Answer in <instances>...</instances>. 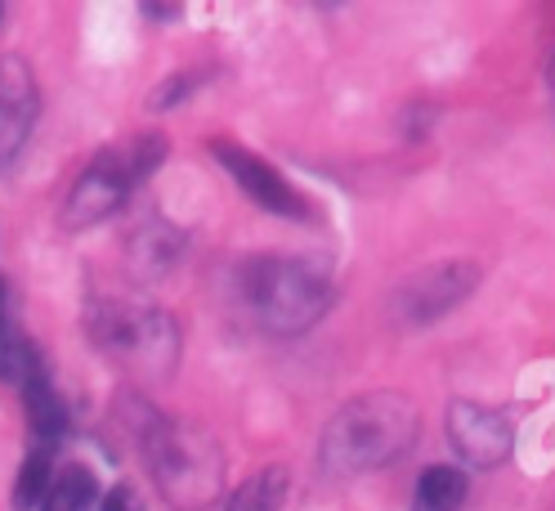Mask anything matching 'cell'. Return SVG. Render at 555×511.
<instances>
[{"mask_svg":"<svg viewBox=\"0 0 555 511\" xmlns=\"http://www.w3.org/2000/svg\"><path fill=\"white\" fill-rule=\"evenodd\" d=\"M416 435V408L390 391L359 395L327 422L323 462L332 475H363L399 458Z\"/></svg>","mask_w":555,"mask_h":511,"instance_id":"1","label":"cell"},{"mask_svg":"<svg viewBox=\"0 0 555 511\" xmlns=\"http://www.w3.org/2000/svg\"><path fill=\"white\" fill-rule=\"evenodd\" d=\"M139 435H144V453L153 462L157 489L176 511H206L224 498V453L206 431L149 418V426Z\"/></svg>","mask_w":555,"mask_h":511,"instance_id":"2","label":"cell"},{"mask_svg":"<svg viewBox=\"0 0 555 511\" xmlns=\"http://www.w3.org/2000/svg\"><path fill=\"white\" fill-rule=\"evenodd\" d=\"M242 292H247L256 319L269 332H305L314 328L327 305H332V283L314 274L300 260L283 256H260L242 269Z\"/></svg>","mask_w":555,"mask_h":511,"instance_id":"3","label":"cell"},{"mask_svg":"<svg viewBox=\"0 0 555 511\" xmlns=\"http://www.w3.org/2000/svg\"><path fill=\"white\" fill-rule=\"evenodd\" d=\"M134 189V176H130V166L121 153H99L81 176L77 184L67 189V202H63V225L67 229H90L99 220H108L126 193Z\"/></svg>","mask_w":555,"mask_h":511,"instance_id":"4","label":"cell"},{"mask_svg":"<svg viewBox=\"0 0 555 511\" xmlns=\"http://www.w3.org/2000/svg\"><path fill=\"white\" fill-rule=\"evenodd\" d=\"M211 153H216V162L229 170V176L242 184V193L256 197L264 212L309 220V202L283 180V170H278L273 162H264V157H256V153H247V149H237L233 140H216Z\"/></svg>","mask_w":555,"mask_h":511,"instance_id":"5","label":"cell"},{"mask_svg":"<svg viewBox=\"0 0 555 511\" xmlns=\"http://www.w3.org/2000/svg\"><path fill=\"white\" fill-rule=\"evenodd\" d=\"M41 113V90L23 54H0V162H10Z\"/></svg>","mask_w":555,"mask_h":511,"instance_id":"6","label":"cell"},{"mask_svg":"<svg viewBox=\"0 0 555 511\" xmlns=\"http://www.w3.org/2000/svg\"><path fill=\"white\" fill-rule=\"evenodd\" d=\"M448 431H453V445L462 449V458L475 467H498L511 453V422L498 408L457 399L448 408Z\"/></svg>","mask_w":555,"mask_h":511,"instance_id":"7","label":"cell"},{"mask_svg":"<svg viewBox=\"0 0 555 511\" xmlns=\"http://www.w3.org/2000/svg\"><path fill=\"white\" fill-rule=\"evenodd\" d=\"M475 269L462 265V260H448V265H435V269H422L416 279H408L399 288V315L412 319V323H426L435 315H443L448 305H457L470 288H475Z\"/></svg>","mask_w":555,"mask_h":511,"instance_id":"8","label":"cell"},{"mask_svg":"<svg viewBox=\"0 0 555 511\" xmlns=\"http://www.w3.org/2000/svg\"><path fill=\"white\" fill-rule=\"evenodd\" d=\"M46 355L37 350V341H31L14 319L0 323V382H10L18 391L46 382Z\"/></svg>","mask_w":555,"mask_h":511,"instance_id":"9","label":"cell"},{"mask_svg":"<svg viewBox=\"0 0 555 511\" xmlns=\"http://www.w3.org/2000/svg\"><path fill=\"white\" fill-rule=\"evenodd\" d=\"M23 408H27V426H31V435L46 439V445H54V439L67 435V404H63V395L50 386V378L23 391Z\"/></svg>","mask_w":555,"mask_h":511,"instance_id":"10","label":"cell"},{"mask_svg":"<svg viewBox=\"0 0 555 511\" xmlns=\"http://www.w3.org/2000/svg\"><path fill=\"white\" fill-rule=\"evenodd\" d=\"M94 498H99L94 471L81 467V462H67V467L54 471V481H50V489H46L41 511H86Z\"/></svg>","mask_w":555,"mask_h":511,"instance_id":"11","label":"cell"},{"mask_svg":"<svg viewBox=\"0 0 555 511\" xmlns=\"http://www.w3.org/2000/svg\"><path fill=\"white\" fill-rule=\"evenodd\" d=\"M466 502V471L457 467H430L412 494V511H457Z\"/></svg>","mask_w":555,"mask_h":511,"instance_id":"12","label":"cell"},{"mask_svg":"<svg viewBox=\"0 0 555 511\" xmlns=\"http://www.w3.org/2000/svg\"><path fill=\"white\" fill-rule=\"evenodd\" d=\"M287 498V471L283 467H269V471H260L256 481H247L233 498H229V507L224 511H278V502Z\"/></svg>","mask_w":555,"mask_h":511,"instance_id":"13","label":"cell"},{"mask_svg":"<svg viewBox=\"0 0 555 511\" xmlns=\"http://www.w3.org/2000/svg\"><path fill=\"white\" fill-rule=\"evenodd\" d=\"M54 481V467H50V453L46 449H31L18 467V481H14V507L18 511H31L46 502V489Z\"/></svg>","mask_w":555,"mask_h":511,"instance_id":"14","label":"cell"},{"mask_svg":"<svg viewBox=\"0 0 555 511\" xmlns=\"http://www.w3.org/2000/svg\"><path fill=\"white\" fill-rule=\"evenodd\" d=\"M99 511H144V498H139L134 485H113L108 494H103Z\"/></svg>","mask_w":555,"mask_h":511,"instance_id":"15","label":"cell"},{"mask_svg":"<svg viewBox=\"0 0 555 511\" xmlns=\"http://www.w3.org/2000/svg\"><path fill=\"white\" fill-rule=\"evenodd\" d=\"M0 323H10V283L0 279Z\"/></svg>","mask_w":555,"mask_h":511,"instance_id":"16","label":"cell"},{"mask_svg":"<svg viewBox=\"0 0 555 511\" xmlns=\"http://www.w3.org/2000/svg\"><path fill=\"white\" fill-rule=\"evenodd\" d=\"M551 86H555V54H551Z\"/></svg>","mask_w":555,"mask_h":511,"instance_id":"17","label":"cell"}]
</instances>
